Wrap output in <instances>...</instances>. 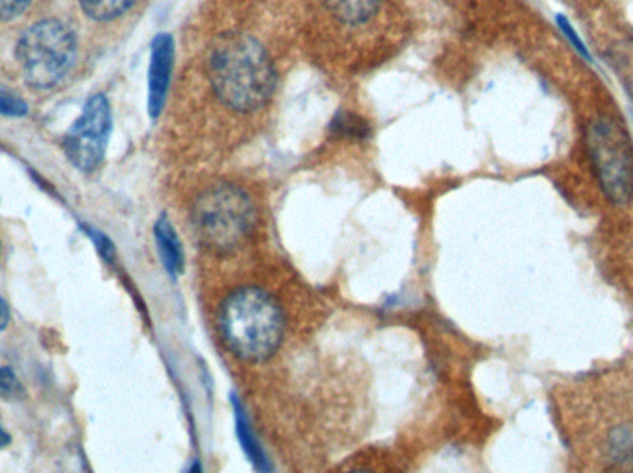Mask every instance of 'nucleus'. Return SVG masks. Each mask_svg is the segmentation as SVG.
Listing matches in <instances>:
<instances>
[{
  "mask_svg": "<svg viewBox=\"0 0 633 473\" xmlns=\"http://www.w3.org/2000/svg\"><path fill=\"white\" fill-rule=\"evenodd\" d=\"M209 84L217 98L236 113H256L277 90V71L260 41L247 34L222 35L208 56Z\"/></svg>",
  "mask_w": 633,
  "mask_h": 473,
  "instance_id": "nucleus-1",
  "label": "nucleus"
},
{
  "mask_svg": "<svg viewBox=\"0 0 633 473\" xmlns=\"http://www.w3.org/2000/svg\"><path fill=\"white\" fill-rule=\"evenodd\" d=\"M222 343L238 359L263 362L282 346L283 311L266 288L239 287L222 299L217 315Z\"/></svg>",
  "mask_w": 633,
  "mask_h": 473,
  "instance_id": "nucleus-2",
  "label": "nucleus"
},
{
  "mask_svg": "<svg viewBox=\"0 0 633 473\" xmlns=\"http://www.w3.org/2000/svg\"><path fill=\"white\" fill-rule=\"evenodd\" d=\"M198 243L216 254H234L249 241L258 224L255 200L243 187L219 181L204 189L191 208Z\"/></svg>",
  "mask_w": 633,
  "mask_h": 473,
  "instance_id": "nucleus-3",
  "label": "nucleus"
},
{
  "mask_svg": "<svg viewBox=\"0 0 633 473\" xmlns=\"http://www.w3.org/2000/svg\"><path fill=\"white\" fill-rule=\"evenodd\" d=\"M15 56L27 84L35 90L56 85L73 67L76 57V38L68 24L46 19L30 27L18 46Z\"/></svg>",
  "mask_w": 633,
  "mask_h": 473,
  "instance_id": "nucleus-4",
  "label": "nucleus"
},
{
  "mask_svg": "<svg viewBox=\"0 0 633 473\" xmlns=\"http://www.w3.org/2000/svg\"><path fill=\"white\" fill-rule=\"evenodd\" d=\"M588 147L605 197L626 203L633 197V156L626 134L613 118H599L589 126Z\"/></svg>",
  "mask_w": 633,
  "mask_h": 473,
  "instance_id": "nucleus-5",
  "label": "nucleus"
},
{
  "mask_svg": "<svg viewBox=\"0 0 633 473\" xmlns=\"http://www.w3.org/2000/svg\"><path fill=\"white\" fill-rule=\"evenodd\" d=\"M112 134V106L106 95H93L85 102L84 112L63 137V150L69 161L82 170L98 169Z\"/></svg>",
  "mask_w": 633,
  "mask_h": 473,
  "instance_id": "nucleus-6",
  "label": "nucleus"
},
{
  "mask_svg": "<svg viewBox=\"0 0 633 473\" xmlns=\"http://www.w3.org/2000/svg\"><path fill=\"white\" fill-rule=\"evenodd\" d=\"M173 67H175L173 35L158 34L153 41L151 65H148V113L153 118H158L164 112Z\"/></svg>",
  "mask_w": 633,
  "mask_h": 473,
  "instance_id": "nucleus-7",
  "label": "nucleus"
},
{
  "mask_svg": "<svg viewBox=\"0 0 633 473\" xmlns=\"http://www.w3.org/2000/svg\"><path fill=\"white\" fill-rule=\"evenodd\" d=\"M154 241L158 249L159 261L170 277L180 276L186 269V254L181 246L180 236L167 214H162L154 224Z\"/></svg>",
  "mask_w": 633,
  "mask_h": 473,
  "instance_id": "nucleus-8",
  "label": "nucleus"
},
{
  "mask_svg": "<svg viewBox=\"0 0 633 473\" xmlns=\"http://www.w3.org/2000/svg\"><path fill=\"white\" fill-rule=\"evenodd\" d=\"M234 420H236V434H238L239 445L243 451L247 461L252 464L258 473H272V464L267 456L263 445L256 437L252 423H250L243 403L239 401L238 396H232Z\"/></svg>",
  "mask_w": 633,
  "mask_h": 473,
  "instance_id": "nucleus-9",
  "label": "nucleus"
},
{
  "mask_svg": "<svg viewBox=\"0 0 633 473\" xmlns=\"http://www.w3.org/2000/svg\"><path fill=\"white\" fill-rule=\"evenodd\" d=\"M326 7L341 23L357 27L365 24L376 15L384 0H324Z\"/></svg>",
  "mask_w": 633,
  "mask_h": 473,
  "instance_id": "nucleus-10",
  "label": "nucleus"
},
{
  "mask_svg": "<svg viewBox=\"0 0 633 473\" xmlns=\"http://www.w3.org/2000/svg\"><path fill=\"white\" fill-rule=\"evenodd\" d=\"M332 136L341 137V139H349V141H363L371 136V125L365 118L360 115H354L351 112H343L332 120L330 125Z\"/></svg>",
  "mask_w": 633,
  "mask_h": 473,
  "instance_id": "nucleus-11",
  "label": "nucleus"
},
{
  "mask_svg": "<svg viewBox=\"0 0 633 473\" xmlns=\"http://www.w3.org/2000/svg\"><path fill=\"white\" fill-rule=\"evenodd\" d=\"M137 0H80L82 10L93 21H112L128 12Z\"/></svg>",
  "mask_w": 633,
  "mask_h": 473,
  "instance_id": "nucleus-12",
  "label": "nucleus"
},
{
  "mask_svg": "<svg viewBox=\"0 0 633 473\" xmlns=\"http://www.w3.org/2000/svg\"><path fill=\"white\" fill-rule=\"evenodd\" d=\"M611 448H613V456L619 464H632L633 466V431L632 429L624 428L619 431V437H616L613 442H611Z\"/></svg>",
  "mask_w": 633,
  "mask_h": 473,
  "instance_id": "nucleus-13",
  "label": "nucleus"
},
{
  "mask_svg": "<svg viewBox=\"0 0 633 473\" xmlns=\"http://www.w3.org/2000/svg\"><path fill=\"white\" fill-rule=\"evenodd\" d=\"M27 113H29V106L21 96L8 91L7 87H0V115L24 117Z\"/></svg>",
  "mask_w": 633,
  "mask_h": 473,
  "instance_id": "nucleus-14",
  "label": "nucleus"
},
{
  "mask_svg": "<svg viewBox=\"0 0 633 473\" xmlns=\"http://www.w3.org/2000/svg\"><path fill=\"white\" fill-rule=\"evenodd\" d=\"M0 392L10 398H23L27 395L23 383L19 381L12 368L0 367Z\"/></svg>",
  "mask_w": 633,
  "mask_h": 473,
  "instance_id": "nucleus-15",
  "label": "nucleus"
},
{
  "mask_svg": "<svg viewBox=\"0 0 633 473\" xmlns=\"http://www.w3.org/2000/svg\"><path fill=\"white\" fill-rule=\"evenodd\" d=\"M84 231L90 235L91 241L95 243L96 250H98V254H101L102 260L106 261V263H114L115 260V246L112 241H110L108 236L101 233V231L93 230V228H85Z\"/></svg>",
  "mask_w": 633,
  "mask_h": 473,
  "instance_id": "nucleus-16",
  "label": "nucleus"
},
{
  "mask_svg": "<svg viewBox=\"0 0 633 473\" xmlns=\"http://www.w3.org/2000/svg\"><path fill=\"white\" fill-rule=\"evenodd\" d=\"M30 4L32 0H0V21L19 18Z\"/></svg>",
  "mask_w": 633,
  "mask_h": 473,
  "instance_id": "nucleus-17",
  "label": "nucleus"
},
{
  "mask_svg": "<svg viewBox=\"0 0 633 473\" xmlns=\"http://www.w3.org/2000/svg\"><path fill=\"white\" fill-rule=\"evenodd\" d=\"M558 24H560V29L563 30V34H565L567 38H569V41H571L572 46H574V49H577V51L580 52L583 57H588L589 60L588 49H585V45H583L582 40L578 38L577 32L572 30L571 23H569L565 18H561L560 15V18H558Z\"/></svg>",
  "mask_w": 633,
  "mask_h": 473,
  "instance_id": "nucleus-18",
  "label": "nucleus"
},
{
  "mask_svg": "<svg viewBox=\"0 0 633 473\" xmlns=\"http://www.w3.org/2000/svg\"><path fill=\"white\" fill-rule=\"evenodd\" d=\"M8 324H10V307H8L4 298H0V332H4Z\"/></svg>",
  "mask_w": 633,
  "mask_h": 473,
  "instance_id": "nucleus-19",
  "label": "nucleus"
},
{
  "mask_svg": "<svg viewBox=\"0 0 633 473\" xmlns=\"http://www.w3.org/2000/svg\"><path fill=\"white\" fill-rule=\"evenodd\" d=\"M10 442H12V437L7 433V429L0 425V450H4L7 445H10Z\"/></svg>",
  "mask_w": 633,
  "mask_h": 473,
  "instance_id": "nucleus-20",
  "label": "nucleus"
},
{
  "mask_svg": "<svg viewBox=\"0 0 633 473\" xmlns=\"http://www.w3.org/2000/svg\"><path fill=\"white\" fill-rule=\"evenodd\" d=\"M187 473H203V464H200L198 461L193 462L191 466H189V470H187Z\"/></svg>",
  "mask_w": 633,
  "mask_h": 473,
  "instance_id": "nucleus-21",
  "label": "nucleus"
},
{
  "mask_svg": "<svg viewBox=\"0 0 633 473\" xmlns=\"http://www.w3.org/2000/svg\"><path fill=\"white\" fill-rule=\"evenodd\" d=\"M351 473H376L373 470H352Z\"/></svg>",
  "mask_w": 633,
  "mask_h": 473,
  "instance_id": "nucleus-22",
  "label": "nucleus"
}]
</instances>
